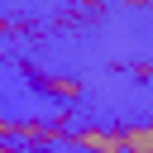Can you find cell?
<instances>
[{
  "instance_id": "7",
  "label": "cell",
  "mask_w": 153,
  "mask_h": 153,
  "mask_svg": "<svg viewBox=\"0 0 153 153\" xmlns=\"http://www.w3.org/2000/svg\"><path fill=\"white\" fill-rule=\"evenodd\" d=\"M124 5H153V0H124Z\"/></svg>"
},
{
  "instance_id": "2",
  "label": "cell",
  "mask_w": 153,
  "mask_h": 153,
  "mask_svg": "<svg viewBox=\"0 0 153 153\" xmlns=\"http://www.w3.org/2000/svg\"><path fill=\"white\" fill-rule=\"evenodd\" d=\"M67 148H76V153H124V143H120V129H100V124L67 129Z\"/></svg>"
},
{
  "instance_id": "1",
  "label": "cell",
  "mask_w": 153,
  "mask_h": 153,
  "mask_svg": "<svg viewBox=\"0 0 153 153\" xmlns=\"http://www.w3.org/2000/svg\"><path fill=\"white\" fill-rule=\"evenodd\" d=\"M14 139L33 153V148H62L67 143V115H48V120H19Z\"/></svg>"
},
{
  "instance_id": "6",
  "label": "cell",
  "mask_w": 153,
  "mask_h": 153,
  "mask_svg": "<svg viewBox=\"0 0 153 153\" xmlns=\"http://www.w3.org/2000/svg\"><path fill=\"white\" fill-rule=\"evenodd\" d=\"M0 153H29V148H24L19 139H0Z\"/></svg>"
},
{
  "instance_id": "5",
  "label": "cell",
  "mask_w": 153,
  "mask_h": 153,
  "mask_svg": "<svg viewBox=\"0 0 153 153\" xmlns=\"http://www.w3.org/2000/svg\"><path fill=\"white\" fill-rule=\"evenodd\" d=\"M14 124H19V120H10V115H0V139H14Z\"/></svg>"
},
{
  "instance_id": "3",
  "label": "cell",
  "mask_w": 153,
  "mask_h": 153,
  "mask_svg": "<svg viewBox=\"0 0 153 153\" xmlns=\"http://www.w3.org/2000/svg\"><path fill=\"white\" fill-rule=\"evenodd\" d=\"M33 86L48 91V96H57V100H81V81L76 76H48V72H38Z\"/></svg>"
},
{
  "instance_id": "4",
  "label": "cell",
  "mask_w": 153,
  "mask_h": 153,
  "mask_svg": "<svg viewBox=\"0 0 153 153\" xmlns=\"http://www.w3.org/2000/svg\"><path fill=\"white\" fill-rule=\"evenodd\" d=\"M120 143H124V153H153V120L124 124L120 129Z\"/></svg>"
}]
</instances>
